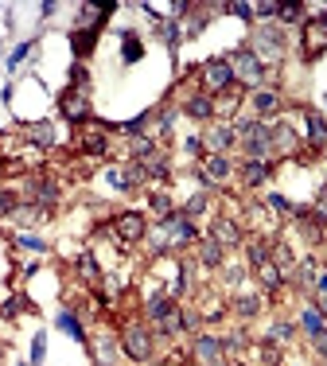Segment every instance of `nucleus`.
I'll list each match as a JSON object with an SVG mask.
<instances>
[{
	"mask_svg": "<svg viewBox=\"0 0 327 366\" xmlns=\"http://www.w3.org/2000/svg\"><path fill=\"white\" fill-rule=\"evenodd\" d=\"M285 47H288V35H285V27H281V24H253L250 51L265 63V67L281 63V58H285Z\"/></svg>",
	"mask_w": 327,
	"mask_h": 366,
	"instance_id": "nucleus-1",
	"label": "nucleus"
},
{
	"mask_svg": "<svg viewBox=\"0 0 327 366\" xmlns=\"http://www.w3.org/2000/svg\"><path fill=\"white\" fill-rule=\"evenodd\" d=\"M117 339H121V355L133 358V362H148L152 351H156V332H152L148 324H141V320L121 327Z\"/></svg>",
	"mask_w": 327,
	"mask_h": 366,
	"instance_id": "nucleus-2",
	"label": "nucleus"
},
{
	"mask_svg": "<svg viewBox=\"0 0 327 366\" xmlns=\"http://www.w3.org/2000/svg\"><path fill=\"white\" fill-rule=\"evenodd\" d=\"M238 78H234V67H230V58H207L199 67V90L207 98H222L226 90H234Z\"/></svg>",
	"mask_w": 327,
	"mask_h": 366,
	"instance_id": "nucleus-3",
	"label": "nucleus"
},
{
	"mask_svg": "<svg viewBox=\"0 0 327 366\" xmlns=\"http://www.w3.org/2000/svg\"><path fill=\"white\" fill-rule=\"evenodd\" d=\"M230 67H234V78L242 86H250V90H257V86H265V75H269V67L261 63L257 55H253L250 47H238L234 55H230Z\"/></svg>",
	"mask_w": 327,
	"mask_h": 366,
	"instance_id": "nucleus-4",
	"label": "nucleus"
},
{
	"mask_svg": "<svg viewBox=\"0 0 327 366\" xmlns=\"http://www.w3.org/2000/svg\"><path fill=\"white\" fill-rule=\"evenodd\" d=\"M59 113H63V121H70L75 129H86L94 121V106H90V94H82V90H63L59 94Z\"/></svg>",
	"mask_w": 327,
	"mask_h": 366,
	"instance_id": "nucleus-5",
	"label": "nucleus"
},
{
	"mask_svg": "<svg viewBox=\"0 0 327 366\" xmlns=\"http://www.w3.org/2000/svg\"><path fill=\"white\" fill-rule=\"evenodd\" d=\"M234 175V160L230 156H218V152H207L199 164V183L203 191H214V187H222V183Z\"/></svg>",
	"mask_w": 327,
	"mask_h": 366,
	"instance_id": "nucleus-6",
	"label": "nucleus"
},
{
	"mask_svg": "<svg viewBox=\"0 0 327 366\" xmlns=\"http://www.w3.org/2000/svg\"><path fill=\"white\" fill-rule=\"evenodd\" d=\"M160 230L168 234L172 250H179V246H199V230H195V222H191V218H184L179 210H172V215L160 218Z\"/></svg>",
	"mask_w": 327,
	"mask_h": 366,
	"instance_id": "nucleus-7",
	"label": "nucleus"
},
{
	"mask_svg": "<svg viewBox=\"0 0 327 366\" xmlns=\"http://www.w3.org/2000/svg\"><path fill=\"white\" fill-rule=\"evenodd\" d=\"M300 35H304V55H308V63L323 55L327 51V8H319V16L304 20Z\"/></svg>",
	"mask_w": 327,
	"mask_h": 366,
	"instance_id": "nucleus-8",
	"label": "nucleus"
},
{
	"mask_svg": "<svg viewBox=\"0 0 327 366\" xmlns=\"http://www.w3.org/2000/svg\"><path fill=\"white\" fill-rule=\"evenodd\" d=\"M113 234H117L121 250H125V246H136V241H144V234H148V222H144L141 210H121V215L113 218Z\"/></svg>",
	"mask_w": 327,
	"mask_h": 366,
	"instance_id": "nucleus-9",
	"label": "nucleus"
},
{
	"mask_svg": "<svg viewBox=\"0 0 327 366\" xmlns=\"http://www.w3.org/2000/svg\"><path fill=\"white\" fill-rule=\"evenodd\" d=\"M191 355H195V362H203V366H226L222 339H218V335H210V332H199L191 339Z\"/></svg>",
	"mask_w": 327,
	"mask_h": 366,
	"instance_id": "nucleus-10",
	"label": "nucleus"
},
{
	"mask_svg": "<svg viewBox=\"0 0 327 366\" xmlns=\"http://www.w3.org/2000/svg\"><path fill=\"white\" fill-rule=\"evenodd\" d=\"M210 241H218L222 250H234V246H245V230L230 215H214L210 218Z\"/></svg>",
	"mask_w": 327,
	"mask_h": 366,
	"instance_id": "nucleus-11",
	"label": "nucleus"
},
{
	"mask_svg": "<svg viewBox=\"0 0 327 366\" xmlns=\"http://www.w3.org/2000/svg\"><path fill=\"white\" fill-rule=\"evenodd\" d=\"M24 195H27V203H35V207L51 210L55 203L63 199V187H59L55 179H43V175H35V179H24Z\"/></svg>",
	"mask_w": 327,
	"mask_h": 366,
	"instance_id": "nucleus-12",
	"label": "nucleus"
},
{
	"mask_svg": "<svg viewBox=\"0 0 327 366\" xmlns=\"http://www.w3.org/2000/svg\"><path fill=\"white\" fill-rule=\"evenodd\" d=\"M250 106H253V117L273 121L281 113V106H285V98H281L277 86H257V90H250Z\"/></svg>",
	"mask_w": 327,
	"mask_h": 366,
	"instance_id": "nucleus-13",
	"label": "nucleus"
},
{
	"mask_svg": "<svg viewBox=\"0 0 327 366\" xmlns=\"http://www.w3.org/2000/svg\"><path fill=\"white\" fill-rule=\"evenodd\" d=\"M269 141H273V156H296L300 152V137L288 121H269Z\"/></svg>",
	"mask_w": 327,
	"mask_h": 366,
	"instance_id": "nucleus-14",
	"label": "nucleus"
},
{
	"mask_svg": "<svg viewBox=\"0 0 327 366\" xmlns=\"http://www.w3.org/2000/svg\"><path fill=\"white\" fill-rule=\"evenodd\" d=\"M238 144L234 129L226 125V121H210L207 133H203V149L207 152H218V156H230V149Z\"/></svg>",
	"mask_w": 327,
	"mask_h": 366,
	"instance_id": "nucleus-15",
	"label": "nucleus"
},
{
	"mask_svg": "<svg viewBox=\"0 0 327 366\" xmlns=\"http://www.w3.org/2000/svg\"><path fill=\"white\" fill-rule=\"evenodd\" d=\"M78 149H82L86 156H109V129L90 121V125L78 133Z\"/></svg>",
	"mask_w": 327,
	"mask_h": 366,
	"instance_id": "nucleus-16",
	"label": "nucleus"
},
{
	"mask_svg": "<svg viewBox=\"0 0 327 366\" xmlns=\"http://www.w3.org/2000/svg\"><path fill=\"white\" fill-rule=\"evenodd\" d=\"M176 312H179V304L168 292H152V296L144 300V320H148V324H164V320L176 316Z\"/></svg>",
	"mask_w": 327,
	"mask_h": 366,
	"instance_id": "nucleus-17",
	"label": "nucleus"
},
{
	"mask_svg": "<svg viewBox=\"0 0 327 366\" xmlns=\"http://www.w3.org/2000/svg\"><path fill=\"white\" fill-rule=\"evenodd\" d=\"M184 113L191 117V121H214V98H207L203 90L187 94V98H184Z\"/></svg>",
	"mask_w": 327,
	"mask_h": 366,
	"instance_id": "nucleus-18",
	"label": "nucleus"
},
{
	"mask_svg": "<svg viewBox=\"0 0 327 366\" xmlns=\"http://www.w3.org/2000/svg\"><path fill=\"white\" fill-rule=\"evenodd\" d=\"M273 179V160H245L242 164V183L245 187H265Z\"/></svg>",
	"mask_w": 327,
	"mask_h": 366,
	"instance_id": "nucleus-19",
	"label": "nucleus"
},
{
	"mask_svg": "<svg viewBox=\"0 0 327 366\" xmlns=\"http://www.w3.org/2000/svg\"><path fill=\"white\" fill-rule=\"evenodd\" d=\"M117 35H121V63H125V67L141 63V58H144V43H141V35H136L133 27H117Z\"/></svg>",
	"mask_w": 327,
	"mask_h": 366,
	"instance_id": "nucleus-20",
	"label": "nucleus"
},
{
	"mask_svg": "<svg viewBox=\"0 0 327 366\" xmlns=\"http://www.w3.org/2000/svg\"><path fill=\"white\" fill-rule=\"evenodd\" d=\"M90 351H94V362L98 366H113L117 362V351H121V339L117 335H98V339L90 343Z\"/></svg>",
	"mask_w": 327,
	"mask_h": 366,
	"instance_id": "nucleus-21",
	"label": "nucleus"
},
{
	"mask_svg": "<svg viewBox=\"0 0 327 366\" xmlns=\"http://www.w3.org/2000/svg\"><path fill=\"white\" fill-rule=\"evenodd\" d=\"M55 327H59V332H67L75 343L90 347V339H86V327H82V320L75 316V308H59V316H55Z\"/></svg>",
	"mask_w": 327,
	"mask_h": 366,
	"instance_id": "nucleus-22",
	"label": "nucleus"
},
{
	"mask_svg": "<svg viewBox=\"0 0 327 366\" xmlns=\"http://www.w3.org/2000/svg\"><path fill=\"white\" fill-rule=\"evenodd\" d=\"M300 332L308 335L312 343H316V339H323V335H327V324H323V316H319V308H316V304L300 308Z\"/></svg>",
	"mask_w": 327,
	"mask_h": 366,
	"instance_id": "nucleus-23",
	"label": "nucleus"
},
{
	"mask_svg": "<svg viewBox=\"0 0 327 366\" xmlns=\"http://www.w3.org/2000/svg\"><path fill=\"white\" fill-rule=\"evenodd\" d=\"M242 250H245V261H250V269H261L265 261H273V241H269V238H250Z\"/></svg>",
	"mask_w": 327,
	"mask_h": 366,
	"instance_id": "nucleus-24",
	"label": "nucleus"
},
{
	"mask_svg": "<svg viewBox=\"0 0 327 366\" xmlns=\"http://www.w3.org/2000/svg\"><path fill=\"white\" fill-rule=\"evenodd\" d=\"M304 129H308L312 152H319L327 144V117L323 113H304Z\"/></svg>",
	"mask_w": 327,
	"mask_h": 366,
	"instance_id": "nucleus-25",
	"label": "nucleus"
},
{
	"mask_svg": "<svg viewBox=\"0 0 327 366\" xmlns=\"http://www.w3.org/2000/svg\"><path fill=\"white\" fill-rule=\"evenodd\" d=\"M257 281H261V289H265V292H281L288 277H285V269H281L277 261H265V265L257 269Z\"/></svg>",
	"mask_w": 327,
	"mask_h": 366,
	"instance_id": "nucleus-26",
	"label": "nucleus"
},
{
	"mask_svg": "<svg viewBox=\"0 0 327 366\" xmlns=\"http://www.w3.org/2000/svg\"><path fill=\"white\" fill-rule=\"evenodd\" d=\"M141 168H144V175H148V179H160V183L172 175V160H168V152H160V149L152 152L148 160H141Z\"/></svg>",
	"mask_w": 327,
	"mask_h": 366,
	"instance_id": "nucleus-27",
	"label": "nucleus"
},
{
	"mask_svg": "<svg viewBox=\"0 0 327 366\" xmlns=\"http://www.w3.org/2000/svg\"><path fill=\"white\" fill-rule=\"evenodd\" d=\"M98 35H101V32H78V27H70V47H75V58H78V63L94 55V47H98Z\"/></svg>",
	"mask_w": 327,
	"mask_h": 366,
	"instance_id": "nucleus-28",
	"label": "nucleus"
},
{
	"mask_svg": "<svg viewBox=\"0 0 327 366\" xmlns=\"http://www.w3.org/2000/svg\"><path fill=\"white\" fill-rule=\"evenodd\" d=\"M24 312H35L32 300H27L24 292H12L8 300H0V320H20Z\"/></svg>",
	"mask_w": 327,
	"mask_h": 366,
	"instance_id": "nucleus-29",
	"label": "nucleus"
},
{
	"mask_svg": "<svg viewBox=\"0 0 327 366\" xmlns=\"http://www.w3.org/2000/svg\"><path fill=\"white\" fill-rule=\"evenodd\" d=\"M75 269H78V277H82L86 284H98L101 281V269H98V258H94V250H82L75 258Z\"/></svg>",
	"mask_w": 327,
	"mask_h": 366,
	"instance_id": "nucleus-30",
	"label": "nucleus"
},
{
	"mask_svg": "<svg viewBox=\"0 0 327 366\" xmlns=\"http://www.w3.org/2000/svg\"><path fill=\"white\" fill-rule=\"evenodd\" d=\"M222 261H226V250L218 246V241H199V265L203 269H222Z\"/></svg>",
	"mask_w": 327,
	"mask_h": 366,
	"instance_id": "nucleus-31",
	"label": "nucleus"
},
{
	"mask_svg": "<svg viewBox=\"0 0 327 366\" xmlns=\"http://www.w3.org/2000/svg\"><path fill=\"white\" fill-rule=\"evenodd\" d=\"M24 133L32 137L35 149H51L55 144V125L51 121H32V125H24Z\"/></svg>",
	"mask_w": 327,
	"mask_h": 366,
	"instance_id": "nucleus-32",
	"label": "nucleus"
},
{
	"mask_svg": "<svg viewBox=\"0 0 327 366\" xmlns=\"http://www.w3.org/2000/svg\"><path fill=\"white\" fill-rule=\"evenodd\" d=\"M230 308H234V316H238V320H253V316L261 312V296H253V292H238Z\"/></svg>",
	"mask_w": 327,
	"mask_h": 366,
	"instance_id": "nucleus-33",
	"label": "nucleus"
},
{
	"mask_svg": "<svg viewBox=\"0 0 327 366\" xmlns=\"http://www.w3.org/2000/svg\"><path fill=\"white\" fill-rule=\"evenodd\" d=\"M12 218H16L20 226H27V222H32V226H39V222H47L51 215H47L43 207H35V203H20V207L12 210Z\"/></svg>",
	"mask_w": 327,
	"mask_h": 366,
	"instance_id": "nucleus-34",
	"label": "nucleus"
},
{
	"mask_svg": "<svg viewBox=\"0 0 327 366\" xmlns=\"http://www.w3.org/2000/svg\"><path fill=\"white\" fill-rule=\"evenodd\" d=\"M269 343H277V347H288V343L296 339V324H288V320H277V324L265 332Z\"/></svg>",
	"mask_w": 327,
	"mask_h": 366,
	"instance_id": "nucleus-35",
	"label": "nucleus"
},
{
	"mask_svg": "<svg viewBox=\"0 0 327 366\" xmlns=\"http://www.w3.org/2000/svg\"><path fill=\"white\" fill-rule=\"evenodd\" d=\"M12 246H16V250H27V253H35V258L51 250V246H47V241H43V238H39V234H27V230H20L16 238H12Z\"/></svg>",
	"mask_w": 327,
	"mask_h": 366,
	"instance_id": "nucleus-36",
	"label": "nucleus"
},
{
	"mask_svg": "<svg viewBox=\"0 0 327 366\" xmlns=\"http://www.w3.org/2000/svg\"><path fill=\"white\" fill-rule=\"evenodd\" d=\"M148 121H152V109H144L141 117H129V121H121V125H117V133H125V137H144Z\"/></svg>",
	"mask_w": 327,
	"mask_h": 366,
	"instance_id": "nucleus-37",
	"label": "nucleus"
},
{
	"mask_svg": "<svg viewBox=\"0 0 327 366\" xmlns=\"http://www.w3.org/2000/svg\"><path fill=\"white\" fill-rule=\"evenodd\" d=\"M304 16H308V8H304V4H281V8H277L281 27H288V24H300L304 27Z\"/></svg>",
	"mask_w": 327,
	"mask_h": 366,
	"instance_id": "nucleus-38",
	"label": "nucleus"
},
{
	"mask_svg": "<svg viewBox=\"0 0 327 366\" xmlns=\"http://www.w3.org/2000/svg\"><path fill=\"white\" fill-rule=\"evenodd\" d=\"M156 32H160V39L168 43L172 51L179 47V39H184V27H179L176 20H160V24H156Z\"/></svg>",
	"mask_w": 327,
	"mask_h": 366,
	"instance_id": "nucleus-39",
	"label": "nucleus"
},
{
	"mask_svg": "<svg viewBox=\"0 0 327 366\" xmlns=\"http://www.w3.org/2000/svg\"><path fill=\"white\" fill-rule=\"evenodd\" d=\"M207 207H210L207 191H199V195H191V199L184 203V210H179V215H184V218H199V215H207Z\"/></svg>",
	"mask_w": 327,
	"mask_h": 366,
	"instance_id": "nucleus-40",
	"label": "nucleus"
},
{
	"mask_svg": "<svg viewBox=\"0 0 327 366\" xmlns=\"http://www.w3.org/2000/svg\"><path fill=\"white\" fill-rule=\"evenodd\" d=\"M265 207H269V210H277V218H293V203H288L285 195H277V191H269V195H265Z\"/></svg>",
	"mask_w": 327,
	"mask_h": 366,
	"instance_id": "nucleus-41",
	"label": "nucleus"
},
{
	"mask_svg": "<svg viewBox=\"0 0 327 366\" xmlns=\"http://www.w3.org/2000/svg\"><path fill=\"white\" fill-rule=\"evenodd\" d=\"M32 47H35V39L20 43V47L8 55V70H20V67H24V63H27V55H32Z\"/></svg>",
	"mask_w": 327,
	"mask_h": 366,
	"instance_id": "nucleus-42",
	"label": "nucleus"
},
{
	"mask_svg": "<svg viewBox=\"0 0 327 366\" xmlns=\"http://www.w3.org/2000/svg\"><path fill=\"white\" fill-rule=\"evenodd\" d=\"M148 207L156 210L160 218H164V215H172V210H176V207H172V199H168V195H164V191H152V195H148Z\"/></svg>",
	"mask_w": 327,
	"mask_h": 366,
	"instance_id": "nucleus-43",
	"label": "nucleus"
},
{
	"mask_svg": "<svg viewBox=\"0 0 327 366\" xmlns=\"http://www.w3.org/2000/svg\"><path fill=\"white\" fill-rule=\"evenodd\" d=\"M261 362H265V366H281V347H277V343L261 339Z\"/></svg>",
	"mask_w": 327,
	"mask_h": 366,
	"instance_id": "nucleus-44",
	"label": "nucleus"
},
{
	"mask_svg": "<svg viewBox=\"0 0 327 366\" xmlns=\"http://www.w3.org/2000/svg\"><path fill=\"white\" fill-rule=\"evenodd\" d=\"M86 86H90V75H86L82 63H75V67H70V90H82L86 94Z\"/></svg>",
	"mask_w": 327,
	"mask_h": 366,
	"instance_id": "nucleus-45",
	"label": "nucleus"
},
{
	"mask_svg": "<svg viewBox=\"0 0 327 366\" xmlns=\"http://www.w3.org/2000/svg\"><path fill=\"white\" fill-rule=\"evenodd\" d=\"M222 281H226L230 289H242V281H245V269H242V265H226V269H222Z\"/></svg>",
	"mask_w": 327,
	"mask_h": 366,
	"instance_id": "nucleus-46",
	"label": "nucleus"
},
{
	"mask_svg": "<svg viewBox=\"0 0 327 366\" xmlns=\"http://www.w3.org/2000/svg\"><path fill=\"white\" fill-rule=\"evenodd\" d=\"M43 358H47V335L39 332V335L32 339V366H39Z\"/></svg>",
	"mask_w": 327,
	"mask_h": 366,
	"instance_id": "nucleus-47",
	"label": "nucleus"
},
{
	"mask_svg": "<svg viewBox=\"0 0 327 366\" xmlns=\"http://www.w3.org/2000/svg\"><path fill=\"white\" fill-rule=\"evenodd\" d=\"M16 207H20V199H16L12 191H4V187H0V218H4V215H12Z\"/></svg>",
	"mask_w": 327,
	"mask_h": 366,
	"instance_id": "nucleus-48",
	"label": "nucleus"
},
{
	"mask_svg": "<svg viewBox=\"0 0 327 366\" xmlns=\"http://www.w3.org/2000/svg\"><path fill=\"white\" fill-rule=\"evenodd\" d=\"M312 292H316V296H327V265H319V269H316V281H312Z\"/></svg>",
	"mask_w": 327,
	"mask_h": 366,
	"instance_id": "nucleus-49",
	"label": "nucleus"
},
{
	"mask_svg": "<svg viewBox=\"0 0 327 366\" xmlns=\"http://www.w3.org/2000/svg\"><path fill=\"white\" fill-rule=\"evenodd\" d=\"M184 152H187V156H207V149H203V137H187Z\"/></svg>",
	"mask_w": 327,
	"mask_h": 366,
	"instance_id": "nucleus-50",
	"label": "nucleus"
},
{
	"mask_svg": "<svg viewBox=\"0 0 327 366\" xmlns=\"http://www.w3.org/2000/svg\"><path fill=\"white\" fill-rule=\"evenodd\" d=\"M312 347H316V355H319V358H323V362H327V335H323V339H316V343H312Z\"/></svg>",
	"mask_w": 327,
	"mask_h": 366,
	"instance_id": "nucleus-51",
	"label": "nucleus"
},
{
	"mask_svg": "<svg viewBox=\"0 0 327 366\" xmlns=\"http://www.w3.org/2000/svg\"><path fill=\"white\" fill-rule=\"evenodd\" d=\"M316 308H319V316H323V324H327V296H319V304H316Z\"/></svg>",
	"mask_w": 327,
	"mask_h": 366,
	"instance_id": "nucleus-52",
	"label": "nucleus"
},
{
	"mask_svg": "<svg viewBox=\"0 0 327 366\" xmlns=\"http://www.w3.org/2000/svg\"><path fill=\"white\" fill-rule=\"evenodd\" d=\"M226 366H245V362H242V358H230V362H226Z\"/></svg>",
	"mask_w": 327,
	"mask_h": 366,
	"instance_id": "nucleus-53",
	"label": "nucleus"
},
{
	"mask_svg": "<svg viewBox=\"0 0 327 366\" xmlns=\"http://www.w3.org/2000/svg\"><path fill=\"white\" fill-rule=\"evenodd\" d=\"M323 109H327V98H323Z\"/></svg>",
	"mask_w": 327,
	"mask_h": 366,
	"instance_id": "nucleus-54",
	"label": "nucleus"
},
{
	"mask_svg": "<svg viewBox=\"0 0 327 366\" xmlns=\"http://www.w3.org/2000/svg\"><path fill=\"white\" fill-rule=\"evenodd\" d=\"M293 366H300V362H293Z\"/></svg>",
	"mask_w": 327,
	"mask_h": 366,
	"instance_id": "nucleus-55",
	"label": "nucleus"
}]
</instances>
